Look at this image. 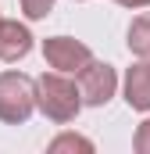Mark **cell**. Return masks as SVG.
Instances as JSON below:
<instances>
[{"mask_svg":"<svg viewBox=\"0 0 150 154\" xmlns=\"http://www.w3.org/2000/svg\"><path fill=\"white\" fill-rule=\"evenodd\" d=\"M36 108L50 122L57 125H68L75 122L79 108H82V97H79V86L64 72H43L36 79Z\"/></svg>","mask_w":150,"mask_h":154,"instance_id":"cell-1","label":"cell"},{"mask_svg":"<svg viewBox=\"0 0 150 154\" xmlns=\"http://www.w3.org/2000/svg\"><path fill=\"white\" fill-rule=\"evenodd\" d=\"M36 111V79L25 72H0V122L22 125Z\"/></svg>","mask_w":150,"mask_h":154,"instance_id":"cell-2","label":"cell"},{"mask_svg":"<svg viewBox=\"0 0 150 154\" xmlns=\"http://www.w3.org/2000/svg\"><path fill=\"white\" fill-rule=\"evenodd\" d=\"M75 75H79L75 86H79V97H82L86 108H104L114 97V90H118V72H114V65H107V61H89Z\"/></svg>","mask_w":150,"mask_h":154,"instance_id":"cell-3","label":"cell"},{"mask_svg":"<svg viewBox=\"0 0 150 154\" xmlns=\"http://www.w3.org/2000/svg\"><path fill=\"white\" fill-rule=\"evenodd\" d=\"M43 57H46V65H50L54 72H64V75H75L79 68H86V65L93 61L89 47L79 43V39H72V36L43 39Z\"/></svg>","mask_w":150,"mask_h":154,"instance_id":"cell-4","label":"cell"},{"mask_svg":"<svg viewBox=\"0 0 150 154\" xmlns=\"http://www.w3.org/2000/svg\"><path fill=\"white\" fill-rule=\"evenodd\" d=\"M32 50V32L18 18H0V61H22Z\"/></svg>","mask_w":150,"mask_h":154,"instance_id":"cell-5","label":"cell"},{"mask_svg":"<svg viewBox=\"0 0 150 154\" xmlns=\"http://www.w3.org/2000/svg\"><path fill=\"white\" fill-rule=\"evenodd\" d=\"M125 104L136 111H150V57L136 61L125 72Z\"/></svg>","mask_w":150,"mask_h":154,"instance_id":"cell-6","label":"cell"},{"mask_svg":"<svg viewBox=\"0 0 150 154\" xmlns=\"http://www.w3.org/2000/svg\"><path fill=\"white\" fill-rule=\"evenodd\" d=\"M129 50L136 57H150V14L132 18V25H129Z\"/></svg>","mask_w":150,"mask_h":154,"instance_id":"cell-7","label":"cell"},{"mask_svg":"<svg viewBox=\"0 0 150 154\" xmlns=\"http://www.w3.org/2000/svg\"><path fill=\"white\" fill-rule=\"evenodd\" d=\"M18 4H22V14L29 22H39V18H46L54 11V0H18Z\"/></svg>","mask_w":150,"mask_h":154,"instance_id":"cell-8","label":"cell"},{"mask_svg":"<svg viewBox=\"0 0 150 154\" xmlns=\"http://www.w3.org/2000/svg\"><path fill=\"white\" fill-rule=\"evenodd\" d=\"M50 151H93V143H89V140H82V136L64 133V136H57V140L50 143Z\"/></svg>","mask_w":150,"mask_h":154,"instance_id":"cell-9","label":"cell"},{"mask_svg":"<svg viewBox=\"0 0 150 154\" xmlns=\"http://www.w3.org/2000/svg\"><path fill=\"white\" fill-rule=\"evenodd\" d=\"M132 147L140 154H150V118L140 122V129H136V136H132Z\"/></svg>","mask_w":150,"mask_h":154,"instance_id":"cell-10","label":"cell"},{"mask_svg":"<svg viewBox=\"0 0 150 154\" xmlns=\"http://www.w3.org/2000/svg\"><path fill=\"white\" fill-rule=\"evenodd\" d=\"M114 4H122V7H150V0H114Z\"/></svg>","mask_w":150,"mask_h":154,"instance_id":"cell-11","label":"cell"}]
</instances>
